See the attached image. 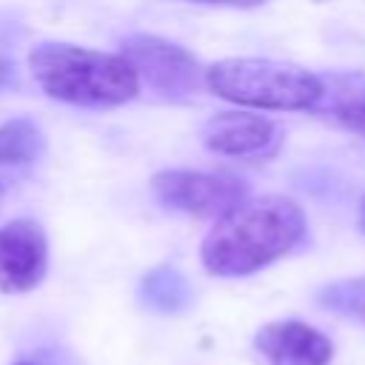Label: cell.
I'll return each mask as SVG.
<instances>
[{
  "label": "cell",
  "mask_w": 365,
  "mask_h": 365,
  "mask_svg": "<svg viewBox=\"0 0 365 365\" xmlns=\"http://www.w3.org/2000/svg\"><path fill=\"white\" fill-rule=\"evenodd\" d=\"M208 3H228V6H242V9H251V6H259L262 0H208Z\"/></svg>",
  "instance_id": "4fadbf2b"
},
{
  "label": "cell",
  "mask_w": 365,
  "mask_h": 365,
  "mask_svg": "<svg viewBox=\"0 0 365 365\" xmlns=\"http://www.w3.org/2000/svg\"><path fill=\"white\" fill-rule=\"evenodd\" d=\"M359 228L365 231V197H362V205H359Z\"/></svg>",
  "instance_id": "5bb4252c"
},
{
  "label": "cell",
  "mask_w": 365,
  "mask_h": 365,
  "mask_svg": "<svg viewBox=\"0 0 365 365\" xmlns=\"http://www.w3.org/2000/svg\"><path fill=\"white\" fill-rule=\"evenodd\" d=\"M254 345L271 365H328L334 356V342L299 319L262 325Z\"/></svg>",
  "instance_id": "52a82bcc"
},
{
  "label": "cell",
  "mask_w": 365,
  "mask_h": 365,
  "mask_svg": "<svg viewBox=\"0 0 365 365\" xmlns=\"http://www.w3.org/2000/svg\"><path fill=\"white\" fill-rule=\"evenodd\" d=\"M205 88L245 108L311 111L319 100V74L268 57H228L205 68Z\"/></svg>",
  "instance_id": "3957f363"
},
{
  "label": "cell",
  "mask_w": 365,
  "mask_h": 365,
  "mask_svg": "<svg viewBox=\"0 0 365 365\" xmlns=\"http://www.w3.org/2000/svg\"><path fill=\"white\" fill-rule=\"evenodd\" d=\"M317 302L328 311H336L342 317H354L365 322V277H354V279H339L325 285L317 294Z\"/></svg>",
  "instance_id": "7c38bea8"
},
{
  "label": "cell",
  "mask_w": 365,
  "mask_h": 365,
  "mask_svg": "<svg viewBox=\"0 0 365 365\" xmlns=\"http://www.w3.org/2000/svg\"><path fill=\"white\" fill-rule=\"evenodd\" d=\"M277 128L262 114H245V111H220L205 120L200 137L208 151L228 154V157H248L259 154L271 145Z\"/></svg>",
  "instance_id": "ba28073f"
},
{
  "label": "cell",
  "mask_w": 365,
  "mask_h": 365,
  "mask_svg": "<svg viewBox=\"0 0 365 365\" xmlns=\"http://www.w3.org/2000/svg\"><path fill=\"white\" fill-rule=\"evenodd\" d=\"M46 148L40 125L29 117H14L0 125V165H26L34 163Z\"/></svg>",
  "instance_id": "30bf717a"
},
{
  "label": "cell",
  "mask_w": 365,
  "mask_h": 365,
  "mask_svg": "<svg viewBox=\"0 0 365 365\" xmlns=\"http://www.w3.org/2000/svg\"><path fill=\"white\" fill-rule=\"evenodd\" d=\"M305 234L302 208L279 194L245 197L214 220L200 259L214 277H248L285 257Z\"/></svg>",
  "instance_id": "6da1fadb"
},
{
  "label": "cell",
  "mask_w": 365,
  "mask_h": 365,
  "mask_svg": "<svg viewBox=\"0 0 365 365\" xmlns=\"http://www.w3.org/2000/svg\"><path fill=\"white\" fill-rule=\"evenodd\" d=\"M311 111H319L365 137V71L319 74V100Z\"/></svg>",
  "instance_id": "9c48e42d"
},
{
  "label": "cell",
  "mask_w": 365,
  "mask_h": 365,
  "mask_svg": "<svg viewBox=\"0 0 365 365\" xmlns=\"http://www.w3.org/2000/svg\"><path fill=\"white\" fill-rule=\"evenodd\" d=\"M14 365H34V362H26V359H20V362H14Z\"/></svg>",
  "instance_id": "9a60e30c"
},
{
  "label": "cell",
  "mask_w": 365,
  "mask_h": 365,
  "mask_svg": "<svg viewBox=\"0 0 365 365\" xmlns=\"http://www.w3.org/2000/svg\"><path fill=\"white\" fill-rule=\"evenodd\" d=\"M143 297L160 311H180L188 302V285L174 268H154L143 279Z\"/></svg>",
  "instance_id": "8fae6325"
},
{
  "label": "cell",
  "mask_w": 365,
  "mask_h": 365,
  "mask_svg": "<svg viewBox=\"0 0 365 365\" xmlns=\"http://www.w3.org/2000/svg\"><path fill=\"white\" fill-rule=\"evenodd\" d=\"M120 54L128 60L137 80H145L160 91L191 94L205 86V68L200 66V60L188 48L165 37L131 34L123 40Z\"/></svg>",
  "instance_id": "5b68a950"
},
{
  "label": "cell",
  "mask_w": 365,
  "mask_h": 365,
  "mask_svg": "<svg viewBox=\"0 0 365 365\" xmlns=\"http://www.w3.org/2000/svg\"><path fill=\"white\" fill-rule=\"evenodd\" d=\"M151 191L165 208H174L200 220H217L248 197L245 182L237 177L188 171V168L157 171L151 177Z\"/></svg>",
  "instance_id": "277c9868"
},
{
  "label": "cell",
  "mask_w": 365,
  "mask_h": 365,
  "mask_svg": "<svg viewBox=\"0 0 365 365\" xmlns=\"http://www.w3.org/2000/svg\"><path fill=\"white\" fill-rule=\"evenodd\" d=\"M29 71L48 97L71 106H123L140 91V80L123 54L71 43L48 40L34 46L29 51Z\"/></svg>",
  "instance_id": "7a4b0ae2"
},
{
  "label": "cell",
  "mask_w": 365,
  "mask_h": 365,
  "mask_svg": "<svg viewBox=\"0 0 365 365\" xmlns=\"http://www.w3.org/2000/svg\"><path fill=\"white\" fill-rule=\"evenodd\" d=\"M48 271V240L40 222L20 217L0 225V291L26 294Z\"/></svg>",
  "instance_id": "8992f818"
}]
</instances>
